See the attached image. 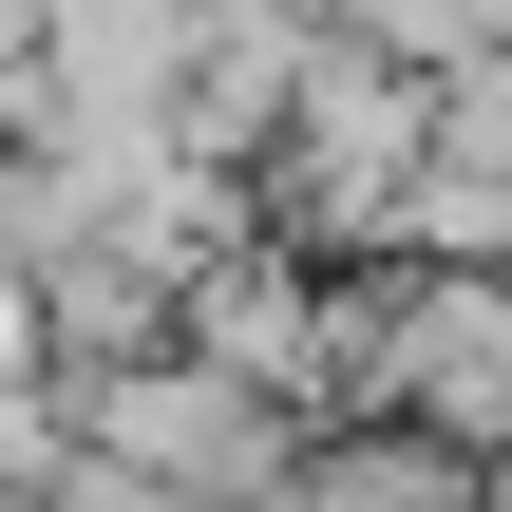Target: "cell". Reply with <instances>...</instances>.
<instances>
[{
  "label": "cell",
  "instance_id": "obj_2",
  "mask_svg": "<svg viewBox=\"0 0 512 512\" xmlns=\"http://www.w3.org/2000/svg\"><path fill=\"white\" fill-rule=\"evenodd\" d=\"M418 380L456 437H512V304H418Z\"/></svg>",
  "mask_w": 512,
  "mask_h": 512
},
{
  "label": "cell",
  "instance_id": "obj_1",
  "mask_svg": "<svg viewBox=\"0 0 512 512\" xmlns=\"http://www.w3.org/2000/svg\"><path fill=\"white\" fill-rule=\"evenodd\" d=\"M114 456H152V475H190V494H247L266 475V418H247V380H133L114 399Z\"/></svg>",
  "mask_w": 512,
  "mask_h": 512
},
{
  "label": "cell",
  "instance_id": "obj_3",
  "mask_svg": "<svg viewBox=\"0 0 512 512\" xmlns=\"http://www.w3.org/2000/svg\"><path fill=\"white\" fill-rule=\"evenodd\" d=\"M304 512H475V475H437V456H342Z\"/></svg>",
  "mask_w": 512,
  "mask_h": 512
}]
</instances>
